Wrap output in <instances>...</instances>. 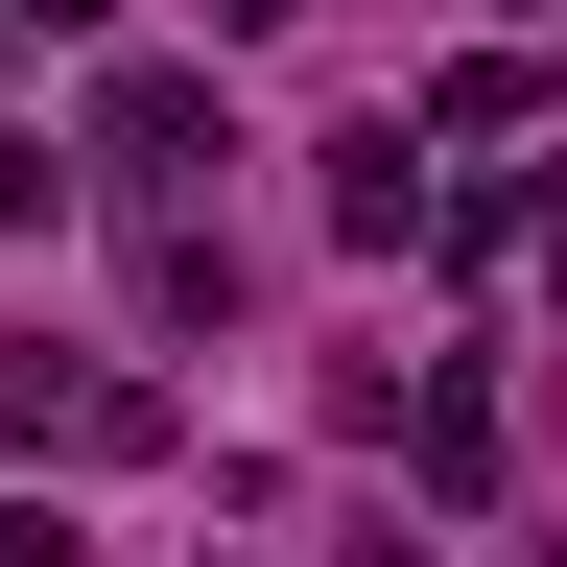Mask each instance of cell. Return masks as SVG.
Masks as SVG:
<instances>
[{"instance_id": "1", "label": "cell", "mask_w": 567, "mask_h": 567, "mask_svg": "<svg viewBox=\"0 0 567 567\" xmlns=\"http://www.w3.org/2000/svg\"><path fill=\"white\" fill-rule=\"evenodd\" d=\"M0 450L142 473V450H166V379H118V354H48V331H0Z\"/></svg>"}, {"instance_id": "2", "label": "cell", "mask_w": 567, "mask_h": 567, "mask_svg": "<svg viewBox=\"0 0 567 567\" xmlns=\"http://www.w3.org/2000/svg\"><path fill=\"white\" fill-rule=\"evenodd\" d=\"M71 166H118V189H213V166H237V118H213V71H166V48H142V71H95Z\"/></svg>"}, {"instance_id": "3", "label": "cell", "mask_w": 567, "mask_h": 567, "mask_svg": "<svg viewBox=\"0 0 567 567\" xmlns=\"http://www.w3.org/2000/svg\"><path fill=\"white\" fill-rule=\"evenodd\" d=\"M331 237H354V260L450 237V189H425V142H402V118H354V142H331Z\"/></svg>"}, {"instance_id": "4", "label": "cell", "mask_w": 567, "mask_h": 567, "mask_svg": "<svg viewBox=\"0 0 567 567\" xmlns=\"http://www.w3.org/2000/svg\"><path fill=\"white\" fill-rule=\"evenodd\" d=\"M496 450H520V425H496L473 354H450V379H402V473H425V496H496Z\"/></svg>"}, {"instance_id": "5", "label": "cell", "mask_w": 567, "mask_h": 567, "mask_svg": "<svg viewBox=\"0 0 567 567\" xmlns=\"http://www.w3.org/2000/svg\"><path fill=\"white\" fill-rule=\"evenodd\" d=\"M142 308H166V331H213V308H237V237H213L189 189H142Z\"/></svg>"}, {"instance_id": "6", "label": "cell", "mask_w": 567, "mask_h": 567, "mask_svg": "<svg viewBox=\"0 0 567 567\" xmlns=\"http://www.w3.org/2000/svg\"><path fill=\"white\" fill-rule=\"evenodd\" d=\"M520 118H544V71H520V48H473V71H425V142H520Z\"/></svg>"}, {"instance_id": "7", "label": "cell", "mask_w": 567, "mask_h": 567, "mask_svg": "<svg viewBox=\"0 0 567 567\" xmlns=\"http://www.w3.org/2000/svg\"><path fill=\"white\" fill-rule=\"evenodd\" d=\"M48 213H71V166H48V142H0V237H48Z\"/></svg>"}, {"instance_id": "8", "label": "cell", "mask_w": 567, "mask_h": 567, "mask_svg": "<svg viewBox=\"0 0 567 567\" xmlns=\"http://www.w3.org/2000/svg\"><path fill=\"white\" fill-rule=\"evenodd\" d=\"M0 567H71V520H48V496H0Z\"/></svg>"}, {"instance_id": "9", "label": "cell", "mask_w": 567, "mask_h": 567, "mask_svg": "<svg viewBox=\"0 0 567 567\" xmlns=\"http://www.w3.org/2000/svg\"><path fill=\"white\" fill-rule=\"evenodd\" d=\"M520 260H544V284H567V166H544V189H520Z\"/></svg>"}, {"instance_id": "10", "label": "cell", "mask_w": 567, "mask_h": 567, "mask_svg": "<svg viewBox=\"0 0 567 567\" xmlns=\"http://www.w3.org/2000/svg\"><path fill=\"white\" fill-rule=\"evenodd\" d=\"M284 24H308V0H213V48H284Z\"/></svg>"}, {"instance_id": "11", "label": "cell", "mask_w": 567, "mask_h": 567, "mask_svg": "<svg viewBox=\"0 0 567 567\" xmlns=\"http://www.w3.org/2000/svg\"><path fill=\"white\" fill-rule=\"evenodd\" d=\"M496 24H567V0H496Z\"/></svg>"}]
</instances>
